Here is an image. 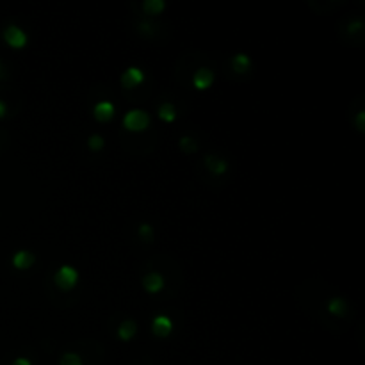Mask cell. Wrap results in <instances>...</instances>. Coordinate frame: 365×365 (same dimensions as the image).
<instances>
[{
    "label": "cell",
    "mask_w": 365,
    "mask_h": 365,
    "mask_svg": "<svg viewBox=\"0 0 365 365\" xmlns=\"http://www.w3.org/2000/svg\"><path fill=\"white\" fill-rule=\"evenodd\" d=\"M61 365H82V360L78 354L75 353H66L61 358Z\"/></svg>",
    "instance_id": "2e32d148"
},
{
    "label": "cell",
    "mask_w": 365,
    "mask_h": 365,
    "mask_svg": "<svg viewBox=\"0 0 365 365\" xmlns=\"http://www.w3.org/2000/svg\"><path fill=\"white\" fill-rule=\"evenodd\" d=\"M164 8H166V4H164L162 0H146L144 2V11L152 12V14H157V12H160Z\"/></svg>",
    "instance_id": "9a60e30c"
},
{
    "label": "cell",
    "mask_w": 365,
    "mask_h": 365,
    "mask_svg": "<svg viewBox=\"0 0 365 365\" xmlns=\"http://www.w3.org/2000/svg\"><path fill=\"white\" fill-rule=\"evenodd\" d=\"M207 166L210 168V171L216 174H223L224 171H226V162H224L223 158H218L216 155H210V157L207 158Z\"/></svg>",
    "instance_id": "8fae6325"
},
{
    "label": "cell",
    "mask_w": 365,
    "mask_h": 365,
    "mask_svg": "<svg viewBox=\"0 0 365 365\" xmlns=\"http://www.w3.org/2000/svg\"><path fill=\"white\" fill-rule=\"evenodd\" d=\"M136 332H138V326H136L134 320H123L118 328V335L123 340H130L136 335Z\"/></svg>",
    "instance_id": "30bf717a"
},
{
    "label": "cell",
    "mask_w": 365,
    "mask_h": 365,
    "mask_svg": "<svg viewBox=\"0 0 365 365\" xmlns=\"http://www.w3.org/2000/svg\"><path fill=\"white\" fill-rule=\"evenodd\" d=\"M192 82H194V88L200 91L203 90H208L212 86V82H214V73L210 72V70L207 68H202L198 70V72L194 73V78H192Z\"/></svg>",
    "instance_id": "8992f818"
},
{
    "label": "cell",
    "mask_w": 365,
    "mask_h": 365,
    "mask_svg": "<svg viewBox=\"0 0 365 365\" xmlns=\"http://www.w3.org/2000/svg\"><path fill=\"white\" fill-rule=\"evenodd\" d=\"M104 146V138L102 136H91L90 138V148L91 150H100Z\"/></svg>",
    "instance_id": "ac0fdd59"
},
{
    "label": "cell",
    "mask_w": 365,
    "mask_h": 365,
    "mask_svg": "<svg viewBox=\"0 0 365 365\" xmlns=\"http://www.w3.org/2000/svg\"><path fill=\"white\" fill-rule=\"evenodd\" d=\"M180 148L184 152H194L196 150V142L191 138H182L180 139Z\"/></svg>",
    "instance_id": "e0dca14e"
},
{
    "label": "cell",
    "mask_w": 365,
    "mask_h": 365,
    "mask_svg": "<svg viewBox=\"0 0 365 365\" xmlns=\"http://www.w3.org/2000/svg\"><path fill=\"white\" fill-rule=\"evenodd\" d=\"M328 310L333 316H344L346 314V301L342 298H333L328 303Z\"/></svg>",
    "instance_id": "4fadbf2b"
},
{
    "label": "cell",
    "mask_w": 365,
    "mask_h": 365,
    "mask_svg": "<svg viewBox=\"0 0 365 365\" xmlns=\"http://www.w3.org/2000/svg\"><path fill=\"white\" fill-rule=\"evenodd\" d=\"M4 40L9 46H12V48H24V46L27 45V34H25L20 27H16V25H9V27H6Z\"/></svg>",
    "instance_id": "3957f363"
},
{
    "label": "cell",
    "mask_w": 365,
    "mask_h": 365,
    "mask_svg": "<svg viewBox=\"0 0 365 365\" xmlns=\"http://www.w3.org/2000/svg\"><path fill=\"white\" fill-rule=\"evenodd\" d=\"M142 287L148 292H158L164 287V278L158 272H148L142 278Z\"/></svg>",
    "instance_id": "ba28073f"
},
{
    "label": "cell",
    "mask_w": 365,
    "mask_h": 365,
    "mask_svg": "<svg viewBox=\"0 0 365 365\" xmlns=\"http://www.w3.org/2000/svg\"><path fill=\"white\" fill-rule=\"evenodd\" d=\"M158 118L164 120V122H173L176 118V110H174V107L171 106L170 102H166V104L158 107Z\"/></svg>",
    "instance_id": "7c38bea8"
},
{
    "label": "cell",
    "mask_w": 365,
    "mask_h": 365,
    "mask_svg": "<svg viewBox=\"0 0 365 365\" xmlns=\"http://www.w3.org/2000/svg\"><path fill=\"white\" fill-rule=\"evenodd\" d=\"M139 236L142 237V239H152V236H154V230H152L150 224H141V228H139Z\"/></svg>",
    "instance_id": "d6986e66"
},
{
    "label": "cell",
    "mask_w": 365,
    "mask_h": 365,
    "mask_svg": "<svg viewBox=\"0 0 365 365\" xmlns=\"http://www.w3.org/2000/svg\"><path fill=\"white\" fill-rule=\"evenodd\" d=\"M32 262H34V255L30 252H27V250H20V252H16L14 256H12V266L16 269L30 268Z\"/></svg>",
    "instance_id": "9c48e42d"
},
{
    "label": "cell",
    "mask_w": 365,
    "mask_h": 365,
    "mask_svg": "<svg viewBox=\"0 0 365 365\" xmlns=\"http://www.w3.org/2000/svg\"><path fill=\"white\" fill-rule=\"evenodd\" d=\"M54 280H56V285L62 290H72L78 282V272L75 268L72 266H61L59 271L56 272L54 276Z\"/></svg>",
    "instance_id": "7a4b0ae2"
},
{
    "label": "cell",
    "mask_w": 365,
    "mask_h": 365,
    "mask_svg": "<svg viewBox=\"0 0 365 365\" xmlns=\"http://www.w3.org/2000/svg\"><path fill=\"white\" fill-rule=\"evenodd\" d=\"M114 110H116L114 109V104H110V102H107V100H102L94 106L93 112H94V118H96L98 122H109V120L114 116Z\"/></svg>",
    "instance_id": "52a82bcc"
},
{
    "label": "cell",
    "mask_w": 365,
    "mask_h": 365,
    "mask_svg": "<svg viewBox=\"0 0 365 365\" xmlns=\"http://www.w3.org/2000/svg\"><path fill=\"white\" fill-rule=\"evenodd\" d=\"M232 64H234V68H236L237 72L244 73L248 68H250L252 61H250V57H248L246 54H237V56L234 57V61H232Z\"/></svg>",
    "instance_id": "5bb4252c"
},
{
    "label": "cell",
    "mask_w": 365,
    "mask_h": 365,
    "mask_svg": "<svg viewBox=\"0 0 365 365\" xmlns=\"http://www.w3.org/2000/svg\"><path fill=\"white\" fill-rule=\"evenodd\" d=\"M4 114H6V104L0 100V118H4Z\"/></svg>",
    "instance_id": "44dd1931"
},
{
    "label": "cell",
    "mask_w": 365,
    "mask_h": 365,
    "mask_svg": "<svg viewBox=\"0 0 365 365\" xmlns=\"http://www.w3.org/2000/svg\"><path fill=\"white\" fill-rule=\"evenodd\" d=\"M142 80H144V72H142L141 68H138V66H130V68L122 75V84L125 86V88H128V90L139 86Z\"/></svg>",
    "instance_id": "277c9868"
},
{
    "label": "cell",
    "mask_w": 365,
    "mask_h": 365,
    "mask_svg": "<svg viewBox=\"0 0 365 365\" xmlns=\"http://www.w3.org/2000/svg\"><path fill=\"white\" fill-rule=\"evenodd\" d=\"M152 330L157 337H168L173 332V322L168 316H155L152 322Z\"/></svg>",
    "instance_id": "5b68a950"
},
{
    "label": "cell",
    "mask_w": 365,
    "mask_h": 365,
    "mask_svg": "<svg viewBox=\"0 0 365 365\" xmlns=\"http://www.w3.org/2000/svg\"><path fill=\"white\" fill-rule=\"evenodd\" d=\"M0 77H2V64H0Z\"/></svg>",
    "instance_id": "7402d4cb"
},
{
    "label": "cell",
    "mask_w": 365,
    "mask_h": 365,
    "mask_svg": "<svg viewBox=\"0 0 365 365\" xmlns=\"http://www.w3.org/2000/svg\"><path fill=\"white\" fill-rule=\"evenodd\" d=\"M12 365H32V364H30V360H28V358L20 356V358H16V360L12 362Z\"/></svg>",
    "instance_id": "ffe728a7"
},
{
    "label": "cell",
    "mask_w": 365,
    "mask_h": 365,
    "mask_svg": "<svg viewBox=\"0 0 365 365\" xmlns=\"http://www.w3.org/2000/svg\"><path fill=\"white\" fill-rule=\"evenodd\" d=\"M150 123V116L148 112L142 109H132L125 114V118H123V125H125L126 130L130 132H142V130L148 126Z\"/></svg>",
    "instance_id": "6da1fadb"
}]
</instances>
